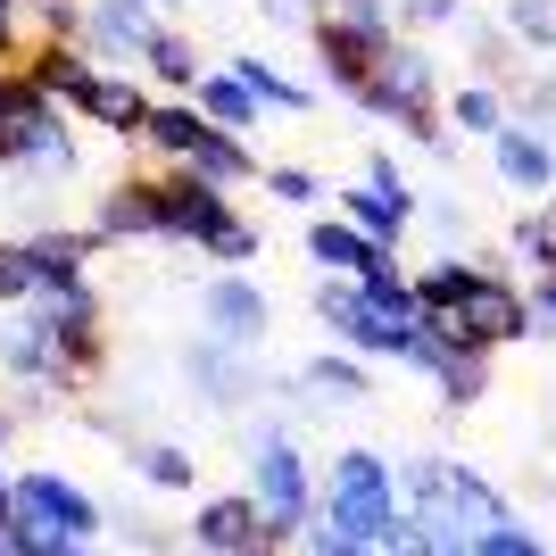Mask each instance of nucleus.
Instances as JSON below:
<instances>
[{"mask_svg":"<svg viewBox=\"0 0 556 556\" xmlns=\"http://www.w3.org/2000/svg\"><path fill=\"white\" fill-rule=\"evenodd\" d=\"M9 523H17V473L0 465V532H9Z\"/></svg>","mask_w":556,"mask_h":556,"instance_id":"39","label":"nucleus"},{"mask_svg":"<svg viewBox=\"0 0 556 556\" xmlns=\"http://www.w3.org/2000/svg\"><path fill=\"white\" fill-rule=\"evenodd\" d=\"M25 50V0H0V67Z\"/></svg>","mask_w":556,"mask_h":556,"instance_id":"37","label":"nucleus"},{"mask_svg":"<svg viewBox=\"0 0 556 556\" xmlns=\"http://www.w3.org/2000/svg\"><path fill=\"white\" fill-rule=\"evenodd\" d=\"M17 507L42 515L50 532H67V540H100V532H109V507H100L84 482L50 473V465H25V473H17Z\"/></svg>","mask_w":556,"mask_h":556,"instance_id":"14","label":"nucleus"},{"mask_svg":"<svg viewBox=\"0 0 556 556\" xmlns=\"http://www.w3.org/2000/svg\"><path fill=\"white\" fill-rule=\"evenodd\" d=\"M84 166V141H75L67 100H50L34 84V67H9V92H0V175L17 191H59L75 184Z\"/></svg>","mask_w":556,"mask_h":556,"instance_id":"3","label":"nucleus"},{"mask_svg":"<svg viewBox=\"0 0 556 556\" xmlns=\"http://www.w3.org/2000/svg\"><path fill=\"white\" fill-rule=\"evenodd\" d=\"M191 100H200V116H208V125H225V134H257V125L275 116L266 100L250 92V75L232 67V59H225V67H208V75H200V92H191Z\"/></svg>","mask_w":556,"mask_h":556,"instance_id":"23","label":"nucleus"},{"mask_svg":"<svg viewBox=\"0 0 556 556\" xmlns=\"http://www.w3.org/2000/svg\"><path fill=\"white\" fill-rule=\"evenodd\" d=\"M134 67L150 75V92H184V100H191V92H200V75H208V59H200V42H191L184 25L166 17L159 34L141 42V59H134Z\"/></svg>","mask_w":556,"mask_h":556,"instance_id":"22","label":"nucleus"},{"mask_svg":"<svg viewBox=\"0 0 556 556\" xmlns=\"http://www.w3.org/2000/svg\"><path fill=\"white\" fill-rule=\"evenodd\" d=\"M166 25L159 0H84V50L100 59H141V42Z\"/></svg>","mask_w":556,"mask_h":556,"instance_id":"20","label":"nucleus"},{"mask_svg":"<svg viewBox=\"0 0 556 556\" xmlns=\"http://www.w3.org/2000/svg\"><path fill=\"white\" fill-rule=\"evenodd\" d=\"M159 200H166V241L216 257V266H250L257 257V225L232 208V191L191 175V166H159Z\"/></svg>","mask_w":556,"mask_h":556,"instance_id":"6","label":"nucleus"},{"mask_svg":"<svg viewBox=\"0 0 556 556\" xmlns=\"http://www.w3.org/2000/svg\"><path fill=\"white\" fill-rule=\"evenodd\" d=\"M257 184H266V200H275V208H316V200H325V175H316V166H300V159H275Z\"/></svg>","mask_w":556,"mask_h":556,"instance_id":"30","label":"nucleus"},{"mask_svg":"<svg viewBox=\"0 0 556 556\" xmlns=\"http://www.w3.org/2000/svg\"><path fill=\"white\" fill-rule=\"evenodd\" d=\"M399 34H441V25H465V0H391Z\"/></svg>","mask_w":556,"mask_h":556,"instance_id":"33","label":"nucleus"},{"mask_svg":"<svg viewBox=\"0 0 556 556\" xmlns=\"http://www.w3.org/2000/svg\"><path fill=\"white\" fill-rule=\"evenodd\" d=\"M250 490H257V507H266V540H275L282 556L300 548L307 523L325 515V490H316V473H307V457H300V432L282 416L250 424Z\"/></svg>","mask_w":556,"mask_h":556,"instance_id":"5","label":"nucleus"},{"mask_svg":"<svg viewBox=\"0 0 556 556\" xmlns=\"http://www.w3.org/2000/svg\"><path fill=\"white\" fill-rule=\"evenodd\" d=\"M407 366L441 391L448 416H465V407H482V399H490V366H498V357H490V349H465V341H448V332L424 325L416 349H407Z\"/></svg>","mask_w":556,"mask_h":556,"instance_id":"11","label":"nucleus"},{"mask_svg":"<svg viewBox=\"0 0 556 556\" xmlns=\"http://www.w3.org/2000/svg\"><path fill=\"white\" fill-rule=\"evenodd\" d=\"M382 556H441V532L424 515H399L391 532H382Z\"/></svg>","mask_w":556,"mask_h":556,"instance_id":"35","label":"nucleus"},{"mask_svg":"<svg viewBox=\"0 0 556 556\" xmlns=\"http://www.w3.org/2000/svg\"><path fill=\"white\" fill-rule=\"evenodd\" d=\"M300 556H382V540H357V532H341V523H307V540H300Z\"/></svg>","mask_w":556,"mask_h":556,"instance_id":"32","label":"nucleus"},{"mask_svg":"<svg viewBox=\"0 0 556 556\" xmlns=\"http://www.w3.org/2000/svg\"><path fill=\"white\" fill-rule=\"evenodd\" d=\"M257 17H266V25H282V34H316L325 0H257Z\"/></svg>","mask_w":556,"mask_h":556,"instance_id":"36","label":"nucleus"},{"mask_svg":"<svg viewBox=\"0 0 556 556\" xmlns=\"http://www.w3.org/2000/svg\"><path fill=\"white\" fill-rule=\"evenodd\" d=\"M59 556H100V540H67V548H59Z\"/></svg>","mask_w":556,"mask_h":556,"instance_id":"40","label":"nucleus"},{"mask_svg":"<svg viewBox=\"0 0 556 556\" xmlns=\"http://www.w3.org/2000/svg\"><path fill=\"white\" fill-rule=\"evenodd\" d=\"M200 134H208L200 100H184V92H159V109H150V125H141V141H134V150H141L150 166H191Z\"/></svg>","mask_w":556,"mask_h":556,"instance_id":"21","label":"nucleus"},{"mask_svg":"<svg viewBox=\"0 0 556 556\" xmlns=\"http://www.w3.org/2000/svg\"><path fill=\"white\" fill-rule=\"evenodd\" d=\"M357 109L374 116V125H391L399 141H416L424 159H448V100H441V59L416 42V34H399L391 50H382V67H374L366 100Z\"/></svg>","mask_w":556,"mask_h":556,"instance_id":"4","label":"nucleus"},{"mask_svg":"<svg viewBox=\"0 0 556 556\" xmlns=\"http://www.w3.org/2000/svg\"><path fill=\"white\" fill-rule=\"evenodd\" d=\"M25 300H42V275H34V250L17 232V241H0V307H25Z\"/></svg>","mask_w":556,"mask_h":556,"instance_id":"31","label":"nucleus"},{"mask_svg":"<svg viewBox=\"0 0 556 556\" xmlns=\"http://www.w3.org/2000/svg\"><path fill=\"white\" fill-rule=\"evenodd\" d=\"M0 200H9V191H0Z\"/></svg>","mask_w":556,"mask_h":556,"instance_id":"43","label":"nucleus"},{"mask_svg":"<svg viewBox=\"0 0 556 556\" xmlns=\"http://www.w3.org/2000/svg\"><path fill=\"white\" fill-rule=\"evenodd\" d=\"M473 556H548V540H540L532 523L515 515V523H498V532H482V540H473Z\"/></svg>","mask_w":556,"mask_h":556,"instance_id":"34","label":"nucleus"},{"mask_svg":"<svg viewBox=\"0 0 556 556\" xmlns=\"http://www.w3.org/2000/svg\"><path fill=\"white\" fill-rule=\"evenodd\" d=\"M275 391H282V407H349V399L366 407L374 399V366L357 357V349H316V357H307L291 382H275Z\"/></svg>","mask_w":556,"mask_h":556,"instance_id":"16","label":"nucleus"},{"mask_svg":"<svg viewBox=\"0 0 556 556\" xmlns=\"http://www.w3.org/2000/svg\"><path fill=\"white\" fill-rule=\"evenodd\" d=\"M0 92H9V67H0Z\"/></svg>","mask_w":556,"mask_h":556,"instance_id":"42","label":"nucleus"},{"mask_svg":"<svg viewBox=\"0 0 556 556\" xmlns=\"http://www.w3.org/2000/svg\"><path fill=\"white\" fill-rule=\"evenodd\" d=\"M307 42H316V67H325V92H341L349 109H357V100H366V84H374V67H382V50H374L366 34H357V25H341L332 9L316 17V34H307Z\"/></svg>","mask_w":556,"mask_h":556,"instance_id":"18","label":"nucleus"},{"mask_svg":"<svg viewBox=\"0 0 556 556\" xmlns=\"http://www.w3.org/2000/svg\"><path fill=\"white\" fill-rule=\"evenodd\" d=\"M232 67L250 75V92L266 100V109H282V116H300V109H316V84H300V75H282L275 59H257V50H232Z\"/></svg>","mask_w":556,"mask_h":556,"instance_id":"25","label":"nucleus"},{"mask_svg":"<svg viewBox=\"0 0 556 556\" xmlns=\"http://www.w3.org/2000/svg\"><path fill=\"white\" fill-rule=\"evenodd\" d=\"M507 250L532 266V275H556V191L540 200L532 216H515V232H507Z\"/></svg>","mask_w":556,"mask_h":556,"instance_id":"27","label":"nucleus"},{"mask_svg":"<svg viewBox=\"0 0 556 556\" xmlns=\"http://www.w3.org/2000/svg\"><path fill=\"white\" fill-rule=\"evenodd\" d=\"M25 67H34V84H42L50 100H67L75 125H92V134H109V141H141L150 109H159L150 75H125L116 59H100V50H84V42H34Z\"/></svg>","mask_w":556,"mask_h":556,"instance_id":"2","label":"nucleus"},{"mask_svg":"<svg viewBox=\"0 0 556 556\" xmlns=\"http://www.w3.org/2000/svg\"><path fill=\"white\" fill-rule=\"evenodd\" d=\"M266 325H275V300L250 282V266H216L208 291H200V332H216L225 349H266Z\"/></svg>","mask_w":556,"mask_h":556,"instance_id":"9","label":"nucleus"},{"mask_svg":"<svg viewBox=\"0 0 556 556\" xmlns=\"http://www.w3.org/2000/svg\"><path fill=\"white\" fill-rule=\"evenodd\" d=\"M300 250H307V266H316V275H349V282H374V275H391V266H399L391 241H374V232L349 225L341 208L316 216V225L300 232Z\"/></svg>","mask_w":556,"mask_h":556,"instance_id":"13","label":"nucleus"},{"mask_svg":"<svg viewBox=\"0 0 556 556\" xmlns=\"http://www.w3.org/2000/svg\"><path fill=\"white\" fill-rule=\"evenodd\" d=\"M50 307V349L67 366L75 391H92L100 366H109V332H100V291H67V300H42Z\"/></svg>","mask_w":556,"mask_h":556,"instance_id":"15","label":"nucleus"},{"mask_svg":"<svg viewBox=\"0 0 556 556\" xmlns=\"http://www.w3.org/2000/svg\"><path fill=\"white\" fill-rule=\"evenodd\" d=\"M532 316H540V332L556 341V275H532Z\"/></svg>","mask_w":556,"mask_h":556,"instance_id":"38","label":"nucleus"},{"mask_svg":"<svg viewBox=\"0 0 556 556\" xmlns=\"http://www.w3.org/2000/svg\"><path fill=\"white\" fill-rule=\"evenodd\" d=\"M332 200H341V216H349V225H366L374 241H391V250H399V232H407V225L424 216V200L407 191V175H399V166L382 159V150H366V159H357V175H349V184L332 191Z\"/></svg>","mask_w":556,"mask_h":556,"instance_id":"8","label":"nucleus"},{"mask_svg":"<svg viewBox=\"0 0 556 556\" xmlns=\"http://www.w3.org/2000/svg\"><path fill=\"white\" fill-rule=\"evenodd\" d=\"M191 556H282L266 540V507H257V490H225V498H200L184 523Z\"/></svg>","mask_w":556,"mask_h":556,"instance_id":"10","label":"nucleus"},{"mask_svg":"<svg viewBox=\"0 0 556 556\" xmlns=\"http://www.w3.org/2000/svg\"><path fill=\"white\" fill-rule=\"evenodd\" d=\"M134 473L150 490H200V457L184 441H134Z\"/></svg>","mask_w":556,"mask_h":556,"instance_id":"26","label":"nucleus"},{"mask_svg":"<svg viewBox=\"0 0 556 556\" xmlns=\"http://www.w3.org/2000/svg\"><path fill=\"white\" fill-rule=\"evenodd\" d=\"M416 307H424L432 332H448V341H465V349H490V357L540 332L532 291H515L507 275H490L482 257H432L416 275Z\"/></svg>","mask_w":556,"mask_h":556,"instance_id":"1","label":"nucleus"},{"mask_svg":"<svg viewBox=\"0 0 556 556\" xmlns=\"http://www.w3.org/2000/svg\"><path fill=\"white\" fill-rule=\"evenodd\" d=\"M498 25H507L532 59H556V0H507V9H498Z\"/></svg>","mask_w":556,"mask_h":556,"instance_id":"28","label":"nucleus"},{"mask_svg":"<svg viewBox=\"0 0 556 556\" xmlns=\"http://www.w3.org/2000/svg\"><path fill=\"white\" fill-rule=\"evenodd\" d=\"M159 9H166V17H175V9H200V0H159Z\"/></svg>","mask_w":556,"mask_h":556,"instance_id":"41","label":"nucleus"},{"mask_svg":"<svg viewBox=\"0 0 556 556\" xmlns=\"http://www.w3.org/2000/svg\"><path fill=\"white\" fill-rule=\"evenodd\" d=\"M92 241L125 250V241H166V200H159V166L150 175H116L92 200Z\"/></svg>","mask_w":556,"mask_h":556,"instance_id":"12","label":"nucleus"},{"mask_svg":"<svg viewBox=\"0 0 556 556\" xmlns=\"http://www.w3.org/2000/svg\"><path fill=\"white\" fill-rule=\"evenodd\" d=\"M490 175H498L507 191H523V200H548V191H556V141L515 116L507 134L490 141Z\"/></svg>","mask_w":556,"mask_h":556,"instance_id":"19","label":"nucleus"},{"mask_svg":"<svg viewBox=\"0 0 556 556\" xmlns=\"http://www.w3.org/2000/svg\"><path fill=\"white\" fill-rule=\"evenodd\" d=\"M316 490H325V523H341V532H357V540H382L399 515H407V498H399V465L382 457V448H341Z\"/></svg>","mask_w":556,"mask_h":556,"instance_id":"7","label":"nucleus"},{"mask_svg":"<svg viewBox=\"0 0 556 556\" xmlns=\"http://www.w3.org/2000/svg\"><path fill=\"white\" fill-rule=\"evenodd\" d=\"M34 42H84V0H25V50Z\"/></svg>","mask_w":556,"mask_h":556,"instance_id":"29","label":"nucleus"},{"mask_svg":"<svg viewBox=\"0 0 556 556\" xmlns=\"http://www.w3.org/2000/svg\"><path fill=\"white\" fill-rule=\"evenodd\" d=\"M448 125H457V134H473V141H498V134L515 125L507 84H482V75H473V84H457V92H448Z\"/></svg>","mask_w":556,"mask_h":556,"instance_id":"24","label":"nucleus"},{"mask_svg":"<svg viewBox=\"0 0 556 556\" xmlns=\"http://www.w3.org/2000/svg\"><path fill=\"white\" fill-rule=\"evenodd\" d=\"M184 382L200 399H208L216 416H241L257 399V374H250V349H225L216 332H200V341H184Z\"/></svg>","mask_w":556,"mask_h":556,"instance_id":"17","label":"nucleus"}]
</instances>
